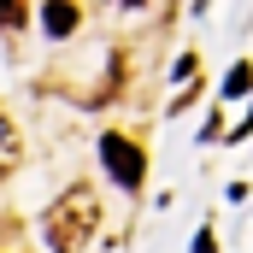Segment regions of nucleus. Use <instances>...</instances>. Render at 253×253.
<instances>
[{
  "mask_svg": "<svg viewBox=\"0 0 253 253\" xmlns=\"http://www.w3.org/2000/svg\"><path fill=\"white\" fill-rule=\"evenodd\" d=\"M88 230H94V194L88 189H71L47 212V248L53 253H77L83 242H88Z\"/></svg>",
  "mask_w": 253,
  "mask_h": 253,
  "instance_id": "nucleus-1",
  "label": "nucleus"
},
{
  "mask_svg": "<svg viewBox=\"0 0 253 253\" xmlns=\"http://www.w3.org/2000/svg\"><path fill=\"white\" fill-rule=\"evenodd\" d=\"M100 159H106V171L124 183V189H141V177H147V159H141V147L129 141V135H100Z\"/></svg>",
  "mask_w": 253,
  "mask_h": 253,
  "instance_id": "nucleus-2",
  "label": "nucleus"
},
{
  "mask_svg": "<svg viewBox=\"0 0 253 253\" xmlns=\"http://www.w3.org/2000/svg\"><path fill=\"white\" fill-rule=\"evenodd\" d=\"M42 24H47V36H71L77 30V6H47Z\"/></svg>",
  "mask_w": 253,
  "mask_h": 253,
  "instance_id": "nucleus-3",
  "label": "nucleus"
},
{
  "mask_svg": "<svg viewBox=\"0 0 253 253\" xmlns=\"http://www.w3.org/2000/svg\"><path fill=\"white\" fill-rule=\"evenodd\" d=\"M248 88H253V65H236L230 83H224V94H248Z\"/></svg>",
  "mask_w": 253,
  "mask_h": 253,
  "instance_id": "nucleus-4",
  "label": "nucleus"
},
{
  "mask_svg": "<svg viewBox=\"0 0 253 253\" xmlns=\"http://www.w3.org/2000/svg\"><path fill=\"white\" fill-rule=\"evenodd\" d=\"M12 159H18V141H12L6 118H0V171H12Z\"/></svg>",
  "mask_w": 253,
  "mask_h": 253,
  "instance_id": "nucleus-5",
  "label": "nucleus"
},
{
  "mask_svg": "<svg viewBox=\"0 0 253 253\" xmlns=\"http://www.w3.org/2000/svg\"><path fill=\"white\" fill-rule=\"evenodd\" d=\"M24 18H30L24 6H0V30H12V24H24Z\"/></svg>",
  "mask_w": 253,
  "mask_h": 253,
  "instance_id": "nucleus-6",
  "label": "nucleus"
},
{
  "mask_svg": "<svg viewBox=\"0 0 253 253\" xmlns=\"http://www.w3.org/2000/svg\"><path fill=\"white\" fill-rule=\"evenodd\" d=\"M194 253H218V242H212V230H200V236H194Z\"/></svg>",
  "mask_w": 253,
  "mask_h": 253,
  "instance_id": "nucleus-7",
  "label": "nucleus"
}]
</instances>
